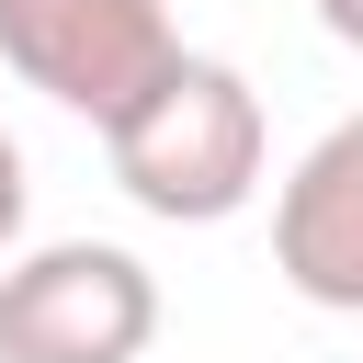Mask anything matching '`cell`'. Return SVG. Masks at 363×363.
<instances>
[{
  "mask_svg": "<svg viewBox=\"0 0 363 363\" xmlns=\"http://www.w3.org/2000/svg\"><path fill=\"white\" fill-rule=\"evenodd\" d=\"M318 23H329V34L352 45V57H363V0H318Z\"/></svg>",
  "mask_w": 363,
  "mask_h": 363,
  "instance_id": "cell-6",
  "label": "cell"
},
{
  "mask_svg": "<svg viewBox=\"0 0 363 363\" xmlns=\"http://www.w3.org/2000/svg\"><path fill=\"white\" fill-rule=\"evenodd\" d=\"M11 238H23V147L0 125V261H11Z\"/></svg>",
  "mask_w": 363,
  "mask_h": 363,
  "instance_id": "cell-5",
  "label": "cell"
},
{
  "mask_svg": "<svg viewBox=\"0 0 363 363\" xmlns=\"http://www.w3.org/2000/svg\"><path fill=\"white\" fill-rule=\"evenodd\" d=\"M102 159L125 182L136 216L159 227H227L250 193H261V159H272V125H261V91L227 68V57H170L113 125H102Z\"/></svg>",
  "mask_w": 363,
  "mask_h": 363,
  "instance_id": "cell-1",
  "label": "cell"
},
{
  "mask_svg": "<svg viewBox=\"0 0 363 363\" xmlns=\"http://www.w3.org/2000/svg\"><path fill=\"white\" fill-rule=\"evenodd\" d=\"M170 57H182L170 0H0V68L57 113L113 125Z\"/></svg>",
  "mask_w": 363,
  "mask_h": 363,
  "instance_id": "cell-3",
  "label": "cell"
},
{
  "mask_svg": "<svg viewBox=\"0 0 363 363\" xmlns=\"http://www.w3.org/2000/svg\"><path fill=\"white\" fill-rule=\"evenodd\" d=\"M272 272L329 306V318H363V113H340L272 193Z\"/></svg>",
  "mask_w": 363,
  "mask_h": 363,
  "instance_id": "cell-4",
  "label": "cell"
},
{
  "mask_svg": "<svg viewBox=\"0 0 363 363\" xmlns=\"http://www.w3.org/2000/svg\"><path fill=\"white\" fill-rule=\"evenodd\" d=\"M159 272L113 238H45L0 261V363H147Z\"/></svg>",
  "mask_w": 363,
  "mask_h": 363,
  "instance_id": "cell-2",
  "label": "cell"
}]
</instances>
